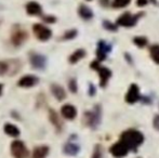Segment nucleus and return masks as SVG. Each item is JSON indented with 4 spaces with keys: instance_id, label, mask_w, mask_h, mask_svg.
<instances>
[{
    "instance_id": "obj_1",
    "label": "nucleus",
    "mask_w": 159,
    "mask_h": 158,
    "mask_svg": "<svg viewBox=\"0 0 159 158\" xmlns=\"http://www.w3.org/2000/svg\"><path fill=\"white\" fill-rule=\"evenodd\" d=\"M120 141L124 142L130 151H136L144 142V135L141 131L135 129H129L122 132Z\"/></svg>"
},
{
    "instance_id": "obj_2",
    "label": "nucleus",
    "mask_w": 159,
    "mask_h": 158,
    "mask_svg": "<svg viewBox=\"0 0 159 158\" xmlns=\"http://www.w3.org/2000/svg\"><path fill=\"white\" fill-rule=\"evenodd\" d=\"M101 116H102L101 115V106L95 105L93 111L84 113V124L93 129L98 128V126L101 122Z\"/></svg>"
},
{
    "instance_id": "obj_3",
    "label": "nucleus",
    "mask_w": 159,
    "mask_h": 158,
    "mask_svg": "<svg viewBox=\"0 0 159 158\" xmlns=\"http://www.w3.org/2000/svg\"><path fill=\"white\" fill-rule=\"evenodd\" d=\"M28 38V33L26 32L24 28H22L21 26H14L11 33V42L13 46L20 47L21 44H23L24 42Z\"/></svg>"
},
{
    "instance_id": "obj_4",
    "label": "nucleus",
    "mask_w": 159,
    "mask_h": 158,
    "mask_svg": "<svg viewBox=\"0 0 159 158\" xmlns=\"http://www.w3.org/2000/svg\"><path fill=\"white\" fill-rule=\"evenodd\" d=\"M11 154L14 158H27L30 156V152L24 142L19 140H15L11 143Z\"/></svg>"
},
{
    "instance_id": "obj_5",
    "label": "nucleus",
    "mask_w": 159,
    "mask_h": 158,
    "mask_svg": "<svg viewBox=\"0 0 159 158\" xmlns=\"http://www.w3.org/2000/svg\"><path fill=\"white\" fill-rule=\"evenodd\" d=\"M129 152L130 150L128 148V146L122 141H120V140L118 142H116V143H114L111 145V147L109 148V153L111 154V156L115 158L126 157Z\"/></svg>"
},
{
    "instance_id": "obj_6",
    "label": "nucleus",
    "mask_w": 159,
    "mask_h": 158,
    "mask_svg": "<svg viewBox=\"0 0 159 158\" xmlns=\"http://www.w3.org/2000/svg\"><path fill=\"white\" fill-rule=\"evenodd\" d=\"M33 30L35 36L39 40H41V41H47L52 36V32H51L50 28L42 25V24H35L33 26Z\"/></svg>"
},
{
    "instance_id": "obj_7",
    "label": "nucleus",
    "mask_w": 159,
    "mask_h": 158,
    "mask_svg": "<svg viewBox=\"0 0 159 158\" xmlns=\"http://www.w3.org/2000/svg\"><path fill=\"white\" fill-rule=\"evenodd\" d=\"M141 99V93H140V88H139L138 84H132L129 87V90H128L126 94V102L129 104H134L136 102H139Z\"/></svg>"
},
{
    "instance_id": "obj_8",
    "label": "nucleus",
    "mask_w": 159,
    "mask_h": 158,
    "mask_svg": "<svg viewBox=\"0 0 159 158\" xmlns=\"http://www.w3.org/2000/svg\"><path fill=\"white\" fill-rule=\"evenodd\" d=\"M30 64L36 70H43L47 65V59L44 55L39 53H32L30 54Z\"/></svg>"
},
{
    "instance_id": "obj_9",
    "label": "nucleus",
    "mask_w": 159,
    "mask_h": 158,
    "mask_svg": "<svg viewBox=\"0 0 159 158\" xmlns=\"http://www.w3.org/2000/svg\"><path fill=\"white\" fill-rule=\"evenodd\" d=\"M139 16L135 17L130 14V13H124L119 19H117V25L124 26V27H131V26H133L136 23Z\"/></svg>"
},
{
    "instance_id": "obj_10",
    "label": "nucleus",
    "mask_w": 159,
    "mask_h": 158,
    "mask_svg": "<svg viewBox=\"0 0 159 158\" xmlns=\"http://www.w3.org/2000/svg\"><path fill=\"white\" fill-rule=\"evenodd\" d=\"M111 47L107 44L104 40H101L98 43V50H96V56L98 61H104L106 59V55L108 52H111Z\"/></svg>"
},
{
    "instance_id": "obj_11",
    "label": "nucleus",
    "mask_w": 159,
    "mask_h": 158,
    "mask_svg": "<svg viewBox=\"0 0 159 158\" xmlns=\"http://www.w3.org/2000/svg\"><path fill=\"white\" fill-rule=\"evenodd\" d=\"M38 81H39L38 77L33 76V75H26V76H23L17 81V86L22 87V88H30V87L36 86L38 84Z\"/></svg>"
},
{
    "instance_id": "obj_12",
    "label": "nucleus",
    "mask_w": 159,
    "mask_h": 158,
    "mask_svg": "<svg viewBox=\"0 0 159 158\" xmlns=\"http://www.w3.org/2000/svg\"><path fill=\"white\" fill-rule=\"evenodd\" d=\"M61 113H62V116L68 120L75 119L76 116H77V110L71 104H65V105L62 106Z\"/></svg>"
},
{
    "instance_id": "obj_13",
    "label": "nucleus",
    "mask_w": 159,
    "mask_h": 158,
    "mask_svg": "<svg viewBox=\"0 0 159 158\" xmlns=\"http://www.w3.org/2000/svg\"><path fill=\"white\" fill-rule=\"evenodd\" d=\"M98 75H100V86L102 88H104L106 86L107 81L108 79L111 77V72L106 67H103V66H100L98 70Z\"/></svg>"
},
{
    "instance_id": "obj_14",
    "label": "nucleus",
    "mask_w": 159,
    "mask_h": 158,
    "mask_svg": "<svg viewBox=\"0 0 159 158\" xmlns=\"http://www.w3.org/2000/svg\"><path fill=\"white\" fill-rule=\"evenodd\" d=\"M50 89H51L52 94L54 95L57 101H63L65 97H66V92H65L63 87L59 86V84H52Z\"/></svg>"
},
{
    "instance_id": "obj_15",
    "label": "nucleus",
    "mask_w": 159,
    "mask_h": 158,
    "mask_svg": "<svg viewBox=\"0 0 159 158\" xmlns=\"http://www.w3.org/2000/svg\"><path fill=\"white\" fill-rule=\"evenodd\" d=\"M26 11L30 15H40L42 12V9H41V6H40L38 2L36 1H30L26 4Z\"/></svg>"
},
{
    "instance_id": "obj_16",
    "label": "nucleus",
    "mask_w": 159,
    "mask_h": 158,
    "mask_svg": "<svg viewBox=\"0 0 159 158\" xmlns=\"http://www.w3.org/2000/svg\"><path fill=\"white\" fill-rule=\"evenodd\" d=\"M78 14L81 19L89 21L93 17V11L89 7L84 6V4H80L79 9H78Z\"/></svg>"
},
{
    "instance_id": "obj_17",
    "label": "nucleus",
    "mask_w": 159,
    "mask_h": 158,
    "mask_svg": "<svg viewBox=\"0 0 159 158\" xmlns=\"http://www.w3.org/2000/svg\"><path fill=\"white\" fill-rule=\"evenodd\" d=\"M49 118H50V121L52 122L53 126L57 128V131L62 130V127H63V124H62V120L59 117V115L57 114V112L53 110L49 111Z\"/></svg>"
},
{
    "instance_id": "obj_18",
    "label": "nucleus",
    "mask_w": 159,
    "mask_h": 158,
    "mask_svg": "<svg viewBox=\"0 0 159 158\" xmlns=\"http://www.w3.org/2000/svg\"><path fill=\"white\" fill-rule=\"evenodd\" d=\"M63 151L66 155H69V156H76V155L79 153L80 146L76 143H66L63 148Z\"/></svg>"
},
{
    "instance_id": "obj_19",
    "label": "nucleus",
    "mask_w": 159,
    "mask_h": 158,
    "mask_svg": "<svg viewBox=\"0 0 159 158\" xmlns=\"http://www.w3.org/2000/svg\"><path fill=\"white\" fill-rule=\"evenodd\" d=\"M7 63H8V72H7V74H9L10 76H14V74H16L21 70V63L17 60H11V61L7 62Z\"/></svg>"
},
{
    "instance_id": "obj_20",
    "label": "nucleus",
    "mask_w": 159,
    "mask_h": 158,
    "mask_svg": "<svg viewBox=\"0 0 159 158\" xmlns=\"http://www.w3.org/2000/svg\"><path fill=\"white\" fill-rule=\"evenodd\" d=\"M49 154L48 146H38L33 151L32 158H46Z\"/></svg>"
},
{
    "instance_id": "obj_21",
    "label": "nucleus",
    "mask_w": 159,
    "mask_h": 158,
    "mask_svg": "<svg viewBox=\"0 0 159 158\" xmlns=\"http://www.w3.org/2000/svg\"><path fill=\"white\" fill-rule=\"evenodd\" d=\"M84 56H86V51H84V49H78V50H76L75 52L69 56L68 61H69V63L75 64V63H77V62H79L81 59H84Z\"/></svg>"
},
{
    "instance_id": "obj_22",
    "label": "nucleus",
    "mask_w": 159,
    "mask_h": 158,
    "mask_svg": "<svg viewBox=\"0 0 159 158\" xmlns=\"http://www.w3.org/2000/svg\"><path fill=\"white\" fill-rule=\"evenodd\" d=\"M4 132L12 138H17L20 135V130L15 124H4Z\"/></svg>"
},
{
    "instance_id": "obj_23",
    "label": "nucleus",
    "mask_w": 159,
    "mask_h": 158,
    "mask_svg": "<svg viewBox=\"0 0 159 158\" xmlns=\"http://www.w3.org/2000/svg\"><path fill=\"white\" fill-rule=\"evenodd\" d=\"M149 52H151V56L153 59V61L156 64H159V44H154L149 49Z\"/></svg>"
},
{
    "instance_id": "obj_24",
    "label": "nucleus",
    "mask_w": 159,
    "mask_h": 158,
    "mask_svg": "<svg viewBox=\"0 0 159 158\" xmlns=\"http://www.w3.org/2000/svg\"><path fill=\"white\" fill-rule=\"evenodd\" d=\"M133 43L135 46H138L139 48H143L147 44V39L145 37H142V36H139V37H135L133 39Z\"/></svg>"
},
{
    "instance_id": "obj_25",
    "label": "nucleus",
    "mask_w": 159,
    "mask_h": 158,
    "mask_svg": "<svg viewBox=\"0 0 159 158\" xmlns=\"http://www.w3.org/2000/svg\"><path fill=\"white\" fill-rule=\"evenodd\" d=\"M131 2V0H114L113 1V7L116 9H120V8H125L128 4Z\"/></svg>"
},
{
    "instance_id": "obj_26",
    "label": "nucleus",
    "mask_w": 159,
    "mask_h": 158,
    "mask_svg": "<svg viewBox=\"0 0 159 158\" xmlns=\"http://www.w3.org/2000/svg\"><path fill=\"white\" fill-rule=\"evenodd\" d=\"M76 36H77V30H76V29H70V30H67V32H65V34L63 35V37H62L61 39L71 40V39L75 38Z\"/></svg>"
},
{
    "instance_id": "obj_27",
    "label": "nucleus",
    "mask_w": 159,
    "mask_h": 158,
    "mask_svg": "<svg viewBox=\"0 0 159 158\" xmlns=\"http://www.w3.org/2000/svg\"><path fill=\"white\" fill-rule=\"evenodd\" d=\"M103 27H104L105 29L109 30V32H115V30H117V25H115L114 23L108 22V21L103 22Z\"/></svg>"
},
{
    "instance_id": "obj_28",
    "label": "nucleus",
    "mask_w": 159,
    "mask_h": 158,
    "mask_svg": "<svg viewBox=\"0 0 159 158\" xmlns=\"http://www.w3.org/2000/svg\"><path fill=\"white\" fill-rule=\"evenodd\" d=\"M91 158H103V153H102V147H101V145H98V144L95 145Z\"/></svg>"
},
{
    "instance_id": "obj_29",
    "label": "nucleus",
    "mask_w": 159,
    "mask_h": 158,
    "mask_svg": "<svg viewBox=\"0 0 159 158\" xmlns=\"http://www.w3.org/2000/svg\"><path fill=\"white\" fill-rule=\"evenodd\" d=\"M68 88H69V90H70V92H73V93L77 92L78 86H77V81H76L75 78H73V79L69 80V82H68Z\"/></svg>"
},
{
    "instance_id": "obj_30",
    "label": "nucleus",
    "mask_w": 159,
    "mask_h": 158,
    "mask_svg": "<svg viewBox=\"0 0 159 158\" xmlns=\"http://www.w3.org/2000/svg\"><path fill=\"white\" fill-rule=\"evenodd\" d=\"M8 72V63L7 62H0V76L7 74Z\"/></svg>"
},
{
    "instance_id": "obj_31",
    "label": "nucleus",
    "mask_w": 159,
    "mask_h": 158,
    "mask_svg": "<svg viewBox=\"0 0 159 158\" xmlns=\"http://www.w3.org/2000/svg\"><path fill=\"white\" fill-rule=\"evenodd\" d=\"M42 20H43L46 23H49V24H53L55 21H57V19H55L54 16H51V15H47V16H43V17H42Z\"/></svg>"
},
{
    "instance_id": "obj_32",
    "label": "nucleus",
    "mask_w": 159,
    "mask_h": 158,
    "mask_svg": "<svg viewBox=\"0 0 159 158\" xmlns=\"http://www.w3.org/2000/svg\"><path fill=\"white\" fill-rule=\"evenodd\" d=\"M153 124H154V128L159 131V115H156L155 116V118L153 120Z\"/></svg>"
},
{
    "instance_id": "obj_33",
    "label": "nucleus",
    "mask_w": 159,
    "mask_h": 158,
    "mask_svg": "<svg viewBox=\"0 0 159 158\" xmlns=\"http://www.w3.org/2000/svg\"><path fill=\"white\" fill-rule=\"evenodd\" d=\"M96 90H95V87L93 86L92 84H89V95H91V97H93V95L95 94Z\"/></svg>"
},
{
    "instance_id": "obj_34",
    "label": "nucleus",
    "mask_w": 159,
    "mask_h": 158,
    "mask_svg": "<svg viewBox=\"0 0 159 158\" xmlns=\"http://www.w3.org/2000/svg\"><path fill=\"white\" fill-rule=\"evenodd\" d=\"M100 66L101 65H100V63H98V61H94L91 63V68H93V70H98Z\"/></svg>"
},
{
    "instance_id": "obj_35",
    "label": "nucleus",
    "mask_w": 159,
    "mask_h": 158,
    "mask_svg": "<svg viewBox=\"0 0 159 158\" xmlns=\"http://www.w3.org/2000/svg\"><path fill=\"white\" fill-rule=\"evenodd\" d=\"M147 4V0H138V6L139 7H144Z\"/></svg>"
},
{
    "instance_id": "obj_36",
    "label": "nucleus",
    "mask_w": 159,
    "mask_h": 158,
    "mask_svg": "<svg viewBox=\"0 0 159 158\" xmlns=\"http://www.w3.org/2000/svg\"><path fill=\"white\" fill-rule=\"evenodd\" d=\"M2 90H3V84H0V95H1V93H2Z\"/></svg>"
},
{
    "instance_id": "obj_37",
    "label": "nucleus",
    "mask_w": 159,
    "mask_h": 158,
    "mask_svg": "<svg viewBox=\"0 0 159 158\" xmlns=\"http://www.w3.org/2000/svg\"><path fill=\"white\" fill-rule=\"evenodd\" d=\"M88 1H91V0H88Z\"/></svg>"
}]
</instances>
